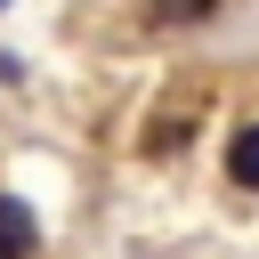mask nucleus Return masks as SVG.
I'll use <instances>...</instances> for the list:
<instances>
[{"mask_svg":"<svg viewBox=\"0 0 259 259\" xmlns=\"http://www.w3.org/2000/svg\"><path fill=\"white\" fill-rule=\"evenodd\" d=\"M138 16H146L154 32H186V24H210L219 0H138Z\"/></svg>","mask_w":259,"mask_h":259,"instance_id":"nucleus-1","label":"nucleus"},{"mask_svg":"<svg viewBox=\"0 0 259 259\" xmlns=\"http://www.w3.org/2000/svg\"><path fill=\"white\" fill-rule=\"evenodd\" d=\"M227 186L259 194V121H243V130L227 138Z\"/></svg>","mask_w":259,"mask_h":259,"instance_id":"nucleus-2","label":"nucleus"},{"mask_svg":"<svg viewBox=\"0 0 259 259\" xmlns=\"http://www.w3.org/2000/svg\"><path fill=\"white\" fill-rule=\"evenodd\" d=\"M32 243H40L32 210H24L16 194H0V259H32Z\"/></svg>","mask_w":259,"mask_h":259,"instance_id":"nucleus-3","label":"nucleus"},{"mask_svg":"<svg viewBox=\"0 0 259 259\" xmlns=\"http://www.w3.org/2000/svg\"><path fill=\"white\" fill-rule=\"evenodd\" d=\"M178 138H186V113H162V121H154V130H146V154H170V146H178Z\"/></svg>","mask_w":259,"mask_h":259,"instance_id":"nucleus-4","label":"nucleus"}]
</instances>
